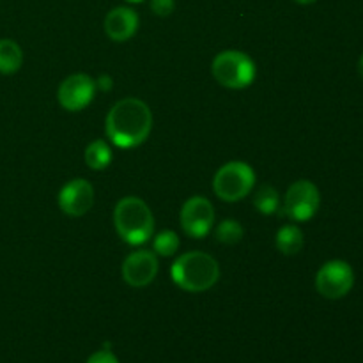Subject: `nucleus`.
I'll return each mask as SVG.
<instances>
[{"instance_id": "f257e3e1", "label": "nucleus", "mask_w": 363, "mask_h": 363, "mask_svg": "<svg viewBox=\"0 0 363 363\" xmlns=\"http://www.w3.org/2000/svg\"><path fill=\"white\" fill-rule=\"evenodd\" d=\"M152 130V112L142 99L124 98L110 108L105 133L113 145L131 149L144 144Z\"/></svg>"}, {"instance_id": "6e6552de", "label": "nucleus", "mask_w": 363, "mask_h": 363, "mask_svg": "<svg viewBox=\"0 0 363 363\" xmlns=\"http://www.w3.org/2000/svg\"><path fill=\"white\" fill-rule=\"evenodd\" d=\"M179 220L183 233L186 236L194 238V240H202L213 229L215 209H213V204L208 199L201 197V195H194L181 208Z\"/></svg>"}, {"instance_id": "4be33fe9", "label": "nucleus", "mask_w": 363, "mask_h": 363, "mask_svg": "<svg viewBox=\"0 0 363 363\" xmlns=\"http://www.w3.org/2000/svg\"><path fill=\"white\" fill-rule=\"evenodd\" d=\"M358 73H360V77L363 78V53H362L360 60H358Z\"/></svg>"}, {"instance_id": "6ab92c4d", "label": "nucleus", "mask_w": 363, "mask_h": 363, "mask_svg": "<svg viewBox=\"0 0 363 363\" xmlns=\"http://www.w3.org/2000/svg\"><path fill=\"white\" fill-rule=\"evenodd\" d=\"M176 9V0H151V11L160 18H167Z\"/></svg>"}, {"instance_id": "5701e85b", "label": "nucleus", "mask_w": 363, "mask_h": 363, "mask_svg": "<svg viewBox=\"0 0 363 363\" xmlns=\"http://www.w3.org/2000/svg\"><path fill=\"white\" fill-rule=\"evenodd\" d=\"M294 2L301 4V6H308V4H314L315 0H294Z\"/></svg>"}, {"instance_id": "f3484780", "label": "nucleus", "mask_w": 363, "mask_h": 363, "mask_svg": "<svg viewBox=\"0 0 363 363\" xmlns=\"http://www.w3.org/2000/svg\"><path fill=\"white\" fill-rule=\"evenodd\" d=\"M245 229L238 220L227 218L218 223L215 230V238L223 245H236L243 240Z\"/></svg>"}, {"instance_id": "423d86ee", "label": "nucleus", "mask_w": 363, "mask_h": 363, "mask_svg": "<svg viewBox=\"0 0 363 363\" xmlns=\"http://www.w3.org/2000/svg\"><path fill=\"white\" fill-rule=\"evenodd\" d=\"M321 204L319 188L312 181L300 179L293 183L284 197L282 213L293 222H307L314 218Z\"/></svg>"}, {"instance_id": "9b49d317", "label": "nucleus", "mask_w": 363, "mask_h": 363, "mask_svg": "<svg viewBox=\"0 0 363 363\" xmlns=\"http://www.w3.org/2000/svg\"><path fill=\"white\" fill-rule=\"evenodd\" d=\"M92 204H94V188L87 179L77 177L64 184L59 194V208L62 209L64 215L73 216V218L89 213Z\"/></svg>"}, {"instance_id": "39448f33", "label": "nucleus", "mask_w": 363, "mask_h": 363, "mask_svg": "<svg viewBox=\"0 0 363 363\" xmlns=\"http://www.w3.org/2000/svg\"><path fill=\"white\" fill-rule=\"evenodd\" d=\"M255 184V172L248 163L229 162L220 167L213 177V190L216 197L225 202H238L250 195Z\"/></svg>"}, {"instance_id": "7ed1b4c3", "label": "nucleus", "mask_w": 363, "mask_h": 363, "mask_svg": "<svg viewBox=\"0 0 363 363\" xmlns=\"http://www.w3.org/2000/svg\"><path fill=\"white\" fill-rule=\"evenodd\" d=\"M113 225L124 243L137 247L147 243L155 233V216L142 199L124 197L113 208Z\"/></svg>"}, {"instance_id": "0eeeda50", "label": "nucleus", "mask_w": 363, "mask_h": 363, "mask_svg": "<svg viewBox=\"0 0 363 363\" xmlns=\"http://www.w3.org/2000/svg\"><path fill=\"white\" fill-rule=\"evenodd\" d=\"M354 286V272L346 261H328L315 275V289L326 300H340Z\"/></svg>"}, {"instance_id": "9d476101", "label": "nucleus", "mask_w": 363, "mask_h": 363, "mask_svg": "<svg viewBox=\"0 0 363 363\" xmlns=\"http://www.w3.org/2000/svg\"><path fill=\"white\" fill-rule=\"evenodd\" d=\"M160 269L158 255L152 250H135L123 261L121 275L131 287H145L156 279Z\"/></svg>"}, {"instance_id": "ddd939ff", "label": "nucleus", "mask_w": 363, "mask_h": 363, "mask_svg": "<svg viewBox=\"0 0 363 363\" xmlns=\"http://www.w3.org/2000/svg\"><path fill=\"white\" fill-rule=\"evenodd\" d=\"M23 64V50L13 39H0V73L14 74Z\"/></svg>"}, {"instance_id": "2eb2a0df", "label": "nucleus", "mask_w": 363, "mask_h": 363, "mask_svg": "<svg viewBox=\"0 0 363 363\" xmlns=\"http://www.w3.org/2000/svg\"><path fill=\"white\" fill-rule=\"evenodd\" d=\"M85 163L92 170H105L112 163V149L105 140H94L85 149Z\"/></svg>"}, {"instance_id": "f8f14e48", "label": "nucleus", "mask_w": 363, "mask_h": 363, "mask_svg": "<svg viewBox=\"0 0 363 363\" xmlns=\"http://www.w3.org/2000/svg\"><path fill=\"white\" fill-rule=\"evenodd\" d=\"M138 14L131 7H116L105 18V32L112 41L124 43L138 30Z\"/></svg>"}, {"instance_id": "1a4fd4ad", "label": "nucleus", "mask_w": 363, "mask_h": 363, "mask_svg": "<svg viewBox=\"0 0 363 363\" xmlns=\"http://www.w3.org/2000/svg\"><path fill=\"white\" fill-rule=\"evenodd\" d=\"M96 82L85 73H74L64 78L57 91L60 106L67 112H80L94 99Z\"/></svg>"}, {"instance_id": "dca6fc26", "label": "nucleus", "mask_w": 363, "mask_h": 363, "mask_svg": "<svg viewBox=\"0 0 363 363\" xmlns=\"http://www.w3.org/2000/svg\"><path fill=\"white\" fill-rule=\"evenodd\" d=\"M254 208L261 215H275L280 208L279 191L272 184H262L254 195Z\"/></svg>"}, {"instance_id": "20e7f679", "label": "nucleus", "mask_w": 363, "mask_h": 363, "mask_svg": "<svg viewBox=\"0 0 363 363\" xmlns=\"http://www.w3.org/2000/svg\"><path fill=\"white\" fill-rule=\"evenodd\" d=\"M211 73L227 89H245L254 84L257 67L252 57L238 50H225L213 59Z\"/></svg>"}, {"instance_id": "412c9836", "label": "nucleus", "mask_w": 363, "mask_h": 363, "mask_svg": "<svg viewBox=\"0 0 363 363\" xmlns=\"http://www.w3.org/2000/svg\"><path fill=\"white\" fill-rule=\"evenodd\" d=\"M96 89H101V91H110V89H112V77H108V74H101V77L96 80Z\"/></svg>"}, {"instance_id": "f03ea898", "label": "nucleus", "mask_w": 363, "mask_h": 363, "mask_svg": "<svg viewBox=\"0 0 363 363\" xmlns=\"http://www.w3.org/2000/svg\"><path fill=\"white\" fill-rule=\"evenodd\" d=\"M174 284L186 293H204L220 279V266L215 257L206 252H186L170 268Z\"/></svg>"}, {"instance_id": "b1692460", "label": "nucleus", "mask_w": 363, "mask_h": 363, "mask_svg": "<svg viewBox=\"0 0 363 363\" xmlns=\"http://www.w3.org/2000/svg\"><path fill=\"white\" fill-rule=\"evenodd\" d=\"M126 2H131V4H138V2H144V0H126Z\"/></svg>"}, {"instance_id": "4468645a", "label": "nucleus", "mask_w": 363, "mask_h": 363, "mask_svg": "<svg viewBox=\"0 0 363 363\" xmlns=\"http://www.w3.org/2000/svg\"><path fill=\"white\" fill-rule=\"evenodd\" d=\"M303 233L298 225H284L282 229L277 233L275 238V245L277 250L284 255H296L298 252L303 248Z\"/></svg>"}, {"instance_id": "aec40b11", "label": "nucleus", "mask_w": 363, "mask_h": 363, "mask_svg": "<svg viewBox=\"0 0 363 363\" xmlns=\"http://www.w3.org/2000/svg\"><path fill=\"white\" fill-rule=\"evenodd\" d=\"M85 363H119V360H117L116 354H113L112 351L106 347V350L96 351L94 354H91V357H89V360Z\"/></svg>"}, {"instance_id": "a211bd4d", "label": "nucleus", "mask_w": 363, "mask_h": 363, "mask_svg": "<svg viewBox=\"0 0 363 363\" xmlns=\"http://www.w3.org/2000/svg\"><path fill=\"white\" fill-rule=\"evenodd\" d=\"M179 248V236L174 230H163V233L156 234L152 240V252L156 255H163V257H170Z\"/></svg>"}]
</instances>
